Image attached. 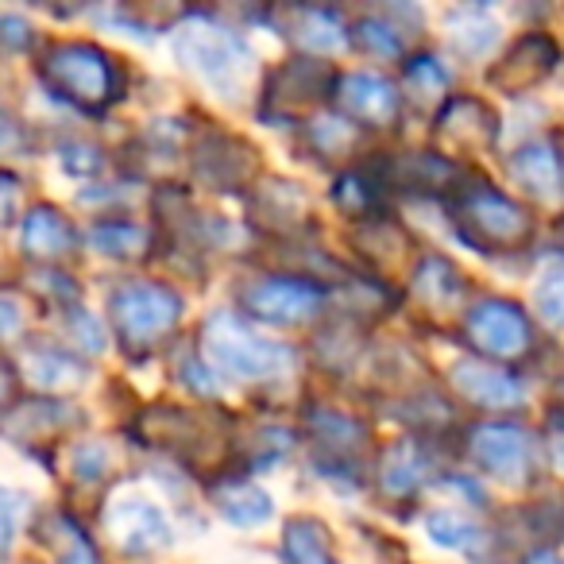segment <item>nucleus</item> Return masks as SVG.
Instances as JSON below:
<instances>
[{"instance_id":"2","label":"nucleus","mask_w":564,"mask_h":564,"mask_svg":"<svg viewBox=\"0 0 564 564\" xmlns=\"http://www.w3.org/2000/svg\"><path fill=\"white\" fill-rule=\"evenodd\" d=\"M40 74L63 101L82 112H105L124 97V74L109 51L94 43H55L43 55Z\"/></svg>"},{"instance_id":"22","label":"nucleus","mask_w":564,"mask_h":564,"mask_svg":"<svg viewBox=\"0 0 564 564\" xmlns=\"http://www.w3.org/2000/svg\"><path fill=\"white\" fill-rule=\"evenodd\" d=\"M445 28H448L453 47L468 58H484L487 51L499 43V20H495L487 9H476V4H471V9H453L445 20Z\"/></svg>"},{"instance_id":"7","label":"nucleus","mask_w":564,"mask_h":564,"mask_svg":"<svg viewBox=\"0 0 564 564\" xmlns=\"http://www.w3.org/2000/svg\"><path fill=\"white\" fill-rule=\"evenodd\" d=\"M464 337L487 360H518L533 345L530 317L522 314L518 302L484 299L464 314Z\"/></svg>"},{"instance_id":"19","label":"nucleus","mask_w":564,"mask_h":564,"mask_svg":"<svg viewBox=\"0 0 564 564\" xmlns=\"http://www.w3.org/2000/svg\"><path fill=\"white\" fill-rule=\"evenodd\" d=\"M430 456L417 441H394L379 460V487L391 499H402V495H414L430 479Z\"/></svg>"},{"instance_id":"4","label":"nucleus","mask_w":564,"mask_h":564,"mask_svg":"<svg viewBox=\"0 0 564 564\" xmlns=\"http://www.w3.org/2000/svg\"><path fill=\"white\" fill-rule=\"evenodd\" d=\"M453 217L460 225L456 228L460 240H468L476 251H514L533 232L525 205L487 182H460V189L453 194Z\"/></svg>"},{"instance_id":"16","label":"nucleus","mask_w":564,"mask_h":564,"mask_svg":"<svg viewBox=\"0 0 564 564\" xmlns=\"http://www.w3.org/2000/svg\"><path fill=\"white\" fill-rule=\"evenodd\" d=\"M510 178L541 202L564 197V155L553 140H530L507 159Z\"/></svg>"},{"instance_id":"34","label":"nucleus","mask_w":564,"mask_h":564,"mask_svg":"<svg viewBox=\"0 0 564 564\" xmlns=\"http://www.w3.org/2000/svg\"><path fill=\"white\" fill-rule=\"evenodd\" d=\"M178 379L189 387V391L205 394V399H213V394H220V376L217 368H213L209 360H202L197 352H186L178 364Z\"/></svg>"},{"instance_id":"30","label":"nucleus","mask_w":564,"mask_h":564,"mask_svg":"<svg viewBox=\"0 0 564 564\" xmlns=\"http://www.w3.org/2000/svg\"><path fill=\"white\" fill-rule=\"evenodd\" d=\"M402 82L414 97H437L448 89V70L433 55H414L402 66Z\"/></svg>"},{"instance_id":"6","label":"nucleus","mask_w":564,"mask_h":564,"mask_svg":"<svg viewBox=\"0 0 564 564\" xmlns=\"http://www.w3.org/2000/svg\"><path fill=\"white\" fill-rule=\"evenodd\" d=\"M240 302L251 317L267 325H302L325 310V286L302 274H267L243 286Z\"/></svg>"},{"instance_id":"1","label":"nucleus","mask_w":564,"mask_h":564,"mask_svg":"<svg viewBox=\"0 0 564 564\" xmlns=\"http://www.w3.org/2000/svg\"><path fill=\"white\" fill-rule=\"evenodd\" d=\"M174 55L220 97H228V101L240 97V86L251 66V47L240 32L217 24L205 12H194L174 28Z\"/></svg>"},{"instance_id":"15","label":"nucleus","mask_w":564,"mask_h":564,"mask_svg":"<svg viewBox=\"0 0 564 564\" xmlns=\"http://www.w3.org/2000/svg\"><path fill=\"white\" fill-rule=\"evenodd\" d=\"M337 105L345 109L348 120H360L364 128H387L399 120L402 94L394 82L383 78V74L356 70V74H340Z\"/></svg>"},{"instance_id":"28","label":"nucleus","mask_w":564,"mask_h":564,"mask_svg":"<svg viewBox=\"0 0 564 564\" xmlns=\"http://www.w3.org/2000/svg\"><path fill=\"white\" fill-rule=\"evenodd\" d=\"M356 124H348L345 117H317L306 124V143L317 155H348L356 148Z\"/></svg>"},{"instance_id":"20","label":"nucleus","mask_w":564,"mask_h":564,"mask_svg":"<svg viewBox=\"0 0 564 564\" xmlns=\"http://www.w3.org/2000/svg\"><path fill=\"white\" fill-rule=\"evenodd\" d=\"M464 291H468V282L445 256H422V263L414 271V294L425 306L453 310L464 299Z\"/></svg>"},{"instance_id":"26","label":"nucleus","mask_w":564,"mask_h":564,"mask_svg":"<svg viewBox=\"0 0 564 564\" xmlns=\"http://www.w3.org/2000/svg\"><path fill=\"white\" fill-rule=\"evenodd\" d=\"M306 422H310V433L317 437V445H325L329 453H337V456L356 453V448L364 445V433H368V430H364V422L340 414V410H325V406L310 410Z\"/></svg>"},{"instance_id":"37","label":"nucleus","mask_w":564,"mask_h":564,"mask_svg":"<svg viewBox=\"0 0 564 564\" xmlns=\"http://www.w3.org/2000/svg\"><path fill=\"white\" fill-rule=\"evenodd\" d=\"M0 28H4V43H9L12 51H24L28 43H32V35H28V24L20 17H12V12H4V17H0Z\"/></svg>"},{"instance_id":"10","label":"nucleus","mask_w":564,"mask_h":564,"mask_svg":"<svg viewBox=\"0 0 564 564\" xmlns=\"http://www.w3.org/2000/svg\"><path fill=\"white\" fill-rule=\"evenodd\" d=\"M468 453L502 484H522L533 464V441L514 422H479L468 430Z\"/></svg>"},{"instance_id":"31","label":"nucleus","mask_w":564,"mask_h":564,"mask_svg":"<svg viewBox=\"0 0 564 564\" xmlns=\"http://www.w3.org/2000/svg\"><path fill=\"white\" fill-rule=\"evenodd\" d=\"M533 306H538V314L545 317L549 325L564 329V263L549 267L538 279V286H533Z\"/></svg>"},{"instance_id":"27","label":"nucleus","mask_w":564,"mask_h":564,"mask_svg":"<svg viewBox=\"0 0 564 564\" xmlns=\"http://www.w3.org/2000/svg\"><path fill=\"white\" fill-rule=\"evenodd\" d=\"M425 533H430L433 545L441 549H476L479 545V525L471 522V518H464L460 510H433L430 518H425Z\"/></svg>"},{"instance_id":"12","label":"nucleus","mask_w":564,"mask_h":564,"mask_svg":"<svg viewBox=\"0 0 564 564\" xmlns=\"http://www.w3.org/2000/svg\"><path fill=\"white\" fill-rule=\"evenodd\" d=\"M105 525H109L112 541L132 556H151L171 545V522L143 495H120V499H112L109 510H105Z\"/></svg>"},{"instance_id":"33","label":"nucleus","mask_w":564,"mask_h":564,"mask_svg":"<svg viewBox=\"0 0 564 564\" xmlns=\"http://www.w3.org/2000/svg\"><path fill=\"white\" fill-rule=\"evenodd\" d=\"M70 468L82 484H101L109 476V453H105L101 441H82L70 453Z\"/></svg>"},{"instance_id":"29","label":"nucleus","mask_w":564,"mask_h":564,"mask_svg":"<svg viewBox=\"0 0 564 564\" xmlns=\"http://www.w3.org/2000/svg\"><path fill=\"white\" fill-rule=\"evenodd\" d=\"M352 40H356V47L371 58H402V51H406L399 28L383 24V20H376V17H364L360 24H356Z\"/></svg>"},{"instance_id":"21","label":"nucleus","mask_w":564,"mask_h":564,"mask_svg":"<svg viewBox=\"0 0 564 564\" xmlns=\"http://www.w3.org/2000/svg\"><path fill=\"white\" fill-rule=\"evenodd\" d=\"M282 20H286V35H291L294 43H302L306 51H337V47H345V40H348L337 12L286 9Z\"/></svg>"},{"instance_id":"17","label":"nucleus","mask_w":564,"mask_h":564,"mask_svg":"<svg viewBox=\"0 0 564 564\" xmlns=\"http://www.w3.org/2000/svg\"><path fill=\"white\" fill-rule=\"evenodd\" d=\"M74 243H78V232H74V225L55 205H35V209H28L24 225H20V248H24V256L40 259V263H51V259L70 256Z\"/></svg>"},{"instance_id":"35","label":"nucleus","mask_w":564,"mask_h":564,"mask_svg":"<svg viewBox=\"0 0 564 564\" xmlns=\"http://www.w3.org/2000/svg\"><path fill=\"white\" fill-rule=\"evenodd\" d=\"M58 159H63V166L70 174H97L101 171V151L89 148V143H66Z\"/></svg>"},{"instance_id":"9","label":"nucleus","mask_w":564,"mask_h":564,"mask_svg":"<svg viewBox=\"0 0 564 564\" xmlns=\"http://www.w3.org/2000/svg\"><path fill=\"white\" fill-rule=\"evenodd\" d=\"M433 132H437L441 148L453 151L456 163L460 155H487L499 143V117L479 97H448L433 120Z\"/></svg>"},{"instance_id":"8","label":"nucleus","mask_w":564,"mask_h":564,"mask_svg":"<svg viewBox=\"0 0 564 564\" xmlns=\"http://www.w3.org/2000/svg\"><path fill=\"white\" fill-rule=\"evenodd\" d=\"M337 82L340 74L329 63H317V58H291L286 66L267 74L263 89V117L271 109H279V117L286 112H306L322 101H337Z\"/></svg>"},{"instance_id":"3","label":"nucleus","mask_w":564,"mask_h":564,"mask_svg":"<svg viewBox=\"0 0 564 564\" xmlns=\"http://www.w3.org/2000/svg\"><path fill=\"white\" fill-rule=\"evenodd\" d=\"M202 352L217 371H228L236 379H271L294 368V348L256 333L240 314L217 310L202 325Z\"/></svg>"},{"instance_id":"23","label":"nucleus","mask_w":564,"mask_h":564,"mask_svg":"<svg viewBox=\"0 0 564 564\" xmlns=\"http://www.w3.org/2000/svg\"><path fill=\"white\" fill-rule=\"evenodd\" d=\"M286 564H340L333 556V538L317 518H291L282 530Z\"/></svg>"},{"instance_id":"11","label":"nucleus","mask_w":564,"mask_h":564,"mask_svg":"<svg viewBox=\"0 0 564 564\" xmlns=\"http://www.w3.org/2000/svg\"><path fill=\"white\" fill-rule=\"evenodd\" d=\"M561 63V47H556L553 35L545 32H530L518 43H510V51L499 58V63L487 70V86L499 89V94H530L538 82H545L549 74Z\"/></svg>"},{"instance_id":"13","label":"nucleus","mask_w":564,"mask_h":564,"mask_svg":"<svg viewBox=\"0 0 564 564\" xmlns=\"http://www.w3.org/2000/svg\"><path fill=\"white\" fill-rule=\"evenodd\" d=\"M189 166H194V174L205 186L232 189V186H248L259 159H256V148L236 140V135L205 132V135H197V143L189 148Z\"/></svg>"},{"instance_id":"32","label":"nucleus","mask_w":564,"mask_h":564,"mask_svg":"<svg viewBox=\"0 0 564 564\" xmlns=\"http://www.w3.org/2000/svg\"><path fill=\"white\" fill-rule=\"evenodd\" d=\"M55 538H58V561L55 564H101V561H97L94 541H89V533L82 530L78 522H70V518H58Z\"/></svg>"},{"instance_id":"14","label":"nucleus","mask_w":564,"mask_h":564,"mask_svg":"<svg viewBox=\"0 0 564 564\" xmlns=\"http://www.w3.org/2000/svg\"><path fill=\"white\" fill-rule=\"evenodd\" d=\"M453 387L468 406L495 410V414L525 406V383L491 360H460L453 368Z\"/></svg>"},{"instance_id":"5","label":"nucleus","mask_w":564,"mask_h":564,"mask_svg":"<svg viewBox=\"0 0 564 564\" xmlns=\"http://www.w3.org/2000/svg\"><path fill=\"white\" fill-rule=\"evenodd\" d=\"M109 317L128 352H148L178 325L182 294L151 279L120 282L109 294Z\"/></svg>"},{"instance_id":"36","label":"nucleus","mask_w":564,"mask_h":564,"mask_svg":"<svg viewBox=\"0 0 564 564\" xmlns=\"http://www.w3.org/2000/svg\"><path fill=\"white\" fill-rule=\"evenodd\" d=\"M70 325H74V337H78L82 345L89 348V352H101V348H105V333H101V325H97L94 317L86 314V310L74 306L70 310Z\"/></svg>"},{"instance_id":"24","label":"nucleus","mask_w":564,"mask_h":564,"mask_svg":"<svg viewBox=\"0 0 564 564\" xmlns=\"http://www.w3.org/2000/svg\"><path fill=\"white\" fill-rule=\"evenodd\" d=\"M24 368H28V379H32L35 387H47V391L86 383V364L74 360L63 348H35V352H28Z\"/></svg>"},{"instance_id":"25","label":"nucleus","mask_w":564,"mask_h":564,"mask_svg":"<svg viewBox=\"0 0 564 564\" xmlns=\"http://www.w3.org/2000/svg\"><path fill=\"white\" fill-rule=\"evenodd\" d=\"M148 240L151 232L135 220H124V217H109V220H97L89 228V243L94 251L101 256H112V259H140L148 251Z\"/></svg>"},{"instance_id":"38","label":"nucleus","mask_w":564,"mask_h":564,"mask_svg":"<svg viewBox=\"0 0 564 564\" xmlns=\"http://www.w3.org/2000/svg\"><path fill=\"white\" fill-rule=\"evenodd\" d=\"M522 564H564V556H556L553 549H538V553H530Z\"/></svg>"},{"instance_id":"18","label":"nucleus","mask_w":564,"mask_h":564,"mask_svg":"<svg viewBox=\"0 0 564 564\" xmlns=\"http://www.w3.org/2000/svg\"><path fill=\"white\" fill-rule=\"evenodd\" d=\"M213 507L225 522L240 525V530H256V525L271 522L274 502L263 487H256L251 479H225L213 487Z\"/></svg>"},{"instance_id":"39","label":"nucleus","mask_w":564,"mask_h":564,"mask_svg":"<svg viewBox=\"0 0 564 564\" xmlns=\"http://www.w3.org/2000/svg\"><path fill=\"white\" fill-rule=\"evenodd\" d=\"M4 333H17V302H12V294L4 299Z\"/></svg>"}]
</instances>
